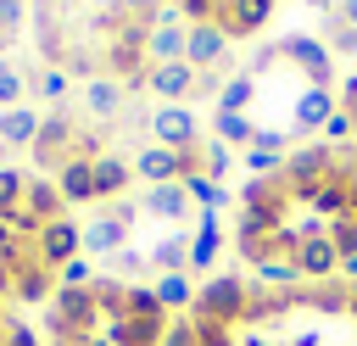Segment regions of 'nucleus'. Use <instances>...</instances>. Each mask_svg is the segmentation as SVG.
Here are the masks:
<instances>
[{
    "label": "nucleus",
    "mask_w": 357,
    "mask_h": 346,
    "mask_svg": "<svg viewBox=\"0 0 357 346\" xmlns=\"http://www.w3.org/2000/svg\"><path fill=\"white\" fill-rule=\"evenodd\" d=\"M178 184H184V195H190V201H195L201 212H218V206H229V190H223L218 179H206L201 167H190V173H184Z\"/></svg>",
    "instance_id": "nucleus-21"
},
{
    "label": "nucleus",
    "mask_w": 357,
    "mask_h": 346,
    "mask_svg": "<svg viewBox=\"0 0 357 346\" xmlns=\"http://www.w3.org/2000/svg\"><path fill=\"white\" fill-rule=\"evenodd\" d=\"M128 223H134V206H112V212H100V218L84 229V251H95V257H117V251L128 246Z\"/></svg>",
    "instance_id": "nucleus-10"
},
{
    "label": "nucleus",
    "mask_w": 357,
    "mask_h": 346,
    "mask_svg": "<svg viewBox=\"0 0 357 346\" xmlns=\"http://www.w3.org/2000/svg\"><path fill=\"white\" fill-rule=\"evenodd\" d=\"M245 307H251V285L234 279V273H218V279H206V285L195 290V313H201V318L234 324V318H245Z\"/></svg>",
    "instance_id": "nucleus-2"
},
{
    "label": "nucleus",
    "mask_w": 357,
    "mask_h": 346,
    "mask_svg": "<svg viewBox=\"0 0 357 346\" xmlns=\"http://www.w3.org/2000/svg\"><path fill=\"white\" fill-rule=\"evenodd\" d=\"M33 156H39V167H67L73 156H78V128H73V117L67 112H50L45 123H39V140H33Z\"/></svg>",
    "instance_id": "nucleus-5"
},
{
    "label": "nucleus",
    "mask_w": 357,
    "mask_h": 346,
    "mask_svg": "<svg viewBox=\"0 0 357 346\" xmlns=\"http://www.w3.org/2000/svg\"><path fill=\"white\" fill-rule=\"evenodd\" d=\"M128 179H134V162H123V156H112V151L95 156V201H100V195H123Z\"/></svg>",
    "instance_id": "nucleus-17"
},
{
    "label": "nucleus",
    "mask_w": 357,
    "mask_h": 346,
    "mask_svg": "<svg viewBox=\"0 0 357 346\" xmlns=\"http://www.w3.org/2000/svg\"><path fill=\"white\" fill-rule=\"evenodd\" d=\"M229 162H234V156H229V145H223V140H201V167H206V179H218V184H223Z\"/></svg>",
    "instance_id": "nucleus-28"
},
{
    "label": "nucleus",
    "mask_w": 357,
    "mask_h": 346,
    "mask_svg": "<svg viewBox=\"0 0 357 346\" xmlns=\"http://www.w3.org/2000/svg\"><path fill=\"white\" fill-rule=\"evenodd\" d=\"M351 123H357V117H351L346 106H335V112H329V123H324V145H340V140H351Z\"/></svg>",
    "instance_id": "nucleus-33"
},
{
    "label": "nucleus",
    "mask_w": 357,
    "mask_h": 346,
    "mask_svg": "<svg viewBox=\"0 0 357 346\" xmlns=\"http://www.w3.org/2000/svg\"><path fill=\"white\" fill-rule=\"evenodd\" d=\"M95 346H100V340H95Z\"/></svg>",
    "instance_id": "nucleus-44"
},
{
    "label": "nucleus",
    "mask_w": 357,
    "mask_h": 346,
    "mask_svg": "<svg viewBox=\"0 0 357 346\" xmlns=\"http://www.w3.org/2000/svg\"><path fill=\"white\" fill-rule=\"evenodd\" d=\"M145 89L162 100V106H184L195 89H201V73L190 61H162V67H145Z\"/></svg>",
    "instance_id": "nucleus-7"
},
{
    "label": "nucleus",
    "mask_w": 357,
    "mask_h": 346,
    "mask_svg": "<svg viewBox=\"0 0 357 346\" xmlns=\"http://www.w3.org/2000/svg\"><path fill=\"white\" fill-rule=\"evenodd\" d=\"M279 56L296 61L312 84H329V45H324V39H312V33H284V39H279Z\"/></svg>",
    "instance_id": "nucleus-12"
},
{
    "label": "nucleus",
    "mask_w": 357,
    "mask_h": 346,
    "mask_svg": "<svg viewBox=\"0 0 357 346\" xmlns=\"http://www.w3.org/2000/svg\"><path fill=\"white\" fill-rule=\"evenodd\" d=\"M106 262H112L117 273H145V268H151V257H145V251H134V246H123V251H117V257H106Z\"/></svg>",
    "instance_id": "nucleus-35"
},
{
    "label": "nucleus",
    "mask_w": 357,
    "mask_h": 346,
    "mask_svg": "<svg viewBox=\"0 0 357 346\" xmlns=\"http://www.w3.org/2000/svg\"><path fill=\"white\" fill-rule=\"evenodd\" d=\"M0 324H6V313H0Z\"/></svg>",
    "instance_id": "nucleus-43"
},
{
    "label": "nucleus",
    "mask_w": 357,
    "mask_h": 346,
    "mask_svg": "<svg viewBox=\"0 0 357 346\" xmlns=\"http://www.w3.org/2000/svg\"><path fill=\"white\" fill-rule=\"evenodd\" d=\"M11 45H17V39H6V33H0V56H6V50H11Z\"/></svg>",
    "instance_id": "nucleus-41"
},
{
    "label": "nucleus",
    "mask_w": 357,
    "mask_h": 346,
    "mask_svg": "<svg viewBox=\"0 0 357 346\" xmlns=\"http://www.w3.org/2000/svg\"><path fill=\"white\" fill-rule=\"evenodd\" d=\"M39 95H45V100H61V95H67V67H45V73H39Z\"/></svg>",
    "instance_id": "nucleus-34"
},
{
    "label": "nucleus",
    "mask_w": 357,
    "mask_h": 346,
    "mask_svg": "<svg viewBox=\"0 0 357 346\" xmlns=\"http://www.w3.org/2000/svg\"><path fill=\"white\" fill-rule=\"evenodd\" d=\"M22 28H28V0H0V33L22 39Z\"/></svg>",
    "instance_id": "nucleus-29"
},
{
    "label": "nucleus",
    "mask_w": 357,
    "mask_h": 346,
    "mask_svg": "<svg viewBox=\"0 0 357 346\" xmlns=\"http://www.w3.org/2000/svg\"><path fill=\"white\" fill-rule=\"evenodd\" d=\"M84 106H89L95 117H117V112H123V84H117L112 73L89 78V84H84Z\"/></svg>",
    "instance_id": "nucleus-19"
},
{
    "label": "nucleus",
    "mask_w": 357,
    "mask_h": 346,
    "mask_svg": "<svg viewBox=\"0 0 357 346\" xmlns=\"http://www.w3.org/2000/svg\"><path fill=\"white\" fill-rule=\"evenodd\" d=\"M329 11H335V17H340V22H351V28H357V0H335V6H329Z\"/></svg>",
    "instance_id": "nucleus-38"
},
{
    "label": "nucleus",
    "mask_w": 357,
    "mask_h": 346,
    "mask_svg": "<svg viewBox=\"0 0 357 346\" xmlns=\"http://www.w3.org/2000/svg\"><path fill=\"white\" fill-rule=\"evenodd\" d=\"M56 290H89V262H78V257L61 262L56 268Z\"/></svg>",
    "instance_id": "nucleus-32"
},
{
    "label": "nucleus",
    "mask_w": 357,
    "mask_h": 346,
    "mask_svg": "<svg viewBox=\"0 0 357 346\" xmlns=\"http://www.w3.org/2000/svg\"><path fill=\"white\" fill-rule=\"evenodd\" d=\"M223 56H229V28H223V22H195V28L184 33V61H190L195 73H212Z\"/></svg>",
    "instance_id": "nucleus-9"
},
{
    "label": "nucleus",
    "mask_w": 357,
    "mask_h": 346,
    "mask_svg": "<svg viewBox=\"0 0 357 346\" xmlns=\"http://www.w3.org/2000/svg\"><path fill=\"white\" fill-rule=\"evenodd\" d=\"M340 273H346V279L357 285V257H346V262H340Z\"/></svg>",
    "instance_id": "nucleus-39"
},
{
    "label": "nucleus",
    "mask_w": 357,
    "mask_h": 346,
    "mask_svg": "<svg viewBox=\"0 0 357 346\" xmlns=\"http://www.w3.org/2000/svg\"><path fill=\"white\" fill-rule=\"evenodd\" d=\"M123 313H128V318H139V324H167V313H162V301H156V290H128V301H123Z\"/></svg>",
    "instance_id": "nucleus-26"
},
{
    "label": "nucleus",
    "mask_w": 357,
    "mask_h": 346,
    "mask_svg": "<svg viewBox=\"0 0 357 346\" xmlns=\"http://www.w3.org/2000/svg\"><path fill=\"white\" fill-rule=\"evenodd\" d=\"M212 128H218V140H223L229 151H234V145L245 151V145H251V134H257L251 112H218V117H212Z\"/></svg>",
    "instance_id": "nucleus-23"
},
{
    "label": "nucleus",
    "mask_w": 357,
    "mask_h": 346,
    "mask_svg": "<svg viewBox=\"0 0 357 346\" xmlns=\"http://www.w3.org/2000/svg\"><path fill=\"white\" fill-rule=\"evenodd\" d=\"M145 212L162 218V223H184V212H190L184 184H151V190H145Z\"/></svg>",
    "instance_id": "nucleus-16"
},
{
    "label": "nucleus",
    "mask_w": 357,
    "mask_h": 346,
    "mask_svg": "<svg viewBox=\"0 0 357 346\" xmlns=\"http://www.w3.org/2000/svg\"><path fill=\"white\" fill-rule=\"evenodd\" d=\"M151 134H156V145H167V151H201V117L190 112V106H156L151 112Z\"/></svg>",
    "instance_id": "nucleus-3"
},
{
    "label": "nucleus",
    "mask_w": 357,
    "mask_h": 346,
    "mask_svg": "<svg viewBox=\"0 0 357 346\" xmlns=\"http://www.w3.org/2000/svg\"><path fill=\"white\" fill-rule=\"evenodd\" d=\"M151 290H156L162 313H167V307H195V285H190L184 273H162V279H156Z\"/></svg>",
    "instance_id": "nucleus-25"
},
{
    "label": "nucleus",
    "mask_w": 357,
    "mask_h": 346,
    "mask_svg": "<svg viewBox=\"0 0 357 346\" xmlns=\"http://www.w3.org/2000/svg\"><path fill=\"white\" fill-rule=\"evenodd\" d=\"M100 318H106V313H100V301H95L89 290H56V296H50V335H56L61 346H95L89 335H95Z\"/></svg>",
    "instance_id": "nucleus-1"
},
{
    "label": "nucleus",
    "mask_w": 357,
    "mask_h": 346,
    "mask_svg": "<svg viewBox=\"0 0 357 346\" xmlns=\"http://www.w3.org/2000/svg\"><path fill=\"white\" fill-rule=\"evenodd\" d=\"M123 11H134V17H145V22H151L162 6H156V0H123Z\"/></svg>",
    "instance_id": "nucleus-37"
},
{
    "label": "nucleus",
    "mask_w": 357,
    "mask_h": 346,
    "mask_svg": "<svg viewBox=\"0 0 357 346\" xmlns=\"http://www.w3.org/2000/svg\"><path fill=\"white\" fill-rule=\"evenodd\" d=\"M0 346H33V329L17 324V318H6V324H0Z\"/></svg>",
    "instance_id": "nucleus-36"
},
{
    "label": "nucleus",
    "mask_w": 357,
    "mask_h": 346,
    "mask_svg": "<svg viewBox=\"0 0 357 346\" xmlns=\"http://www.w3.org/2000/svg\"><path fill=\"white\" fill-rule=\"evenodd\" d=\"M329 112H335V89H329V84H307V89H301V100L290 106V134H307V128H318V134H324Z\"/></svg>",
    "instance_id": "nucleus-13"
},
{
    "label": "nucleus",
    "mask_w": 357,
    "mask_h": 346,
    "mask_svg": "<svg viewBox=\"0 0 357 346\" xmlns=\"http://www.w3.org/2000/svg\"><path fill=\"white\" fill-rule=\"evenodd\" d=\"M178 22H184L178 6H162V11L145 22V61H151V67L184 61V33H190V28H178Z\"/></svg>",
    "instance_id": "nucleus-4"
},
{
    "label": "nucleus",
    "mask_w": 357,
    "mask_h": 346,
    "mask_svg": "<svg viewBox=\"0 0 357 346\" xmlns=\"http://www.w3.org/2000/svg\"><path fill=\"white\" fill-rule=\"evenodd\" d=\"M39 112L33 106H11V112H0V145H11V151H22V145H33L39 140Z\"/></svg>",
    "instance_id": "nucleus-15"
},
{
    "label": "nucleus",
    "mask_w": 357,
    "mask_h": 346,
    "mask_svg": "<svg viewBox=\"0 0 357 346\" xmlns=\"http://www.w3.org/2000/svg\"><path fill=\"white\" fill-rule=\"evenodd\" d=\"M56 190H61L67 206L73 201H95V162L89 156H73L67 167H56Z\"/></svg>",
    "instance_id": "nucleus-14"
},
{
    "label": "nucleus",
    "mask_w": 357,
    "mask_h": 346,
    "mask_svg": "<svg viewBox=\"0 0 357 346\" xmlns=\"http://www.w3.org/2000/svg\"><path fill=\"white\" fill-rule=\"evenodd\" d=\"M329 179H335V145H301V151L284 156V184L290 190H307L312 195Z\"/></svg>",
    "instance_id": "nucleus-6"
},
{
    "label": "nucleus",
    "mask_w": 357,
    "mask_h": 346,
    "mask_svg": "<svg viewBox=\"0 0 357 346\" xmlns=\"http://www.w3.org/2000/svg\"><path fill=\"white\" fill-rule=\"evenodd\" d=\"M145 257H151V268H162V273H184V268H190V240H184V234H167V240H156Z\"/></svg>",
    "instance_id": "nucleus-22"
},
{
    "label": "nucleus",
    "mask_w": 357,
    "mask_h": 346,
    "mask_svg": "<svg viewBox=\"0 0 357 346\" xmlns=\"http://www.w3.org/2000/svg\"><path fill=\"white\" fill-rule=\"evenodd\" d=\"M257 100V73H234L223 89H218V112H245Z\"/></svg>",
    "instance_id": "nucleus-24"
},
{
    "label": "nucleus",
    "mask_w": 357,
    "mask_h": 346,
    "mask_svg": "<svg viewBox=\"0 0 357 346\" xmlns=\"http://www.w3.org/2000/svg\"><path fill=\"white\" fill-rule=\"evenodd\" d=\"M301 6H318V11H329V6H335V0H301Z\"/></svg>",
    "instance_id": "nucleus-40"
},
{
    "label": "nucleus",
    "mask_w": 357,
    "mask_h": 346,
    "mask_svg": "<svg viewBox=\"0 0 357 346\" xmlns=\"http://www.w3.org/2000/svg\"><path fill=\"white\" fill-rule=\"evenodd\" d=\"M324 39H329V50H335V56H351V50H357V28H351V22H340L335 11H324Z\"/></svg>",
    "instance_id": "nucleus-27"
},
{
    "label": "nucleus",
    "mask_w": 357,
    "mask_h": 346,
    "mask_svg": "<svg viewBox=\"0 0 357 346\" xmlns=\"http://www.w3.org/2000/svg\"><path fill=\"white\" fill-rule=\"evenodd\" d=\"M273 17V0H223V28L229 33H251Z\"/></svg>",
    "instance_id": "nucleus-18"
},
{
    "label": "nucleus",
    "mask_w": 357,
    "mask_h": 346,
    "mask_svg": "<svg viewBox=\"0 0 357 346\" xmlns=\"http://www.w3.org/2000/svg\"><path fill=\"white\" fill-rule=\"evenodd\" d=\"M22 206L39 218V223H50V218H61V190H56V179H28V190H22Z\"/></svg>",
    "instance_id": "nucleus-20"
},
{
    "label": "nucleus",
    "mask_w": 357,
    "mask_h": 346,
    "mask_svg": "<svg viewBox=\"0 0 357 346\" xmlns=\"http://www.w3.org/2000/svg\"><path fill=\"white\" fill-rule=\"evenodd\" d=\"M78 246H84V229H78L73 218H50V223L39 229V240H33V257L56 273L61 262H73V257H78Z\"/></svg>",
    "instance_id": "nucleus-8"
},
{
    "label": "nucleus",
    "mask_w": 357,
    "mask_h": 346,
    "mask_svg": "<svg viewBox=\"0 0 357 346\" xmlns=\"http://www.w3.org/2000/svg\"><path fill=\"white\" fill-rule=\"evenodd\" d=\"M22 89H28V78H22L17 67H6V61H0V112L22 106Z\"/></svg>",
    "instance_id": "nucleus-30"
},
{
    "label": "nucleus",
    "mask_w": 357,
    "mask_h": 346,
    "mask_svg": "<svg viewBox=\"0 0 357 346\" xmlns=\"http://www.w3.org/2000/svg\"><path fill=\"white\" fill-rule=\"evenodd\" d=\"M22 190H28V179H22L17 167H0V212L22 206Z\"/></svg>",
    "instance_id": "nucleus-31"
},
{
    "label": "nucleus",
    "mask_w": 357,
    "mask_h": 346,
    "mask_svg": "<svg viewBox=\"0 0 357 346\" xmlns=\"http://www.w3.org/2000/svg\"><path fill=\"white\" fill-rule=\"evenodd\" d=\"M296 273L307 279V285H324V279H335V268H340V251H335V240L329 234H307L301 246H296Z\"/></svg>",
    "instance_id": "nucleus-11"
},
{
    "label": "nucleus",
    "mask_w": 357,
    "mask_h": 346,
    "mask_svg": "<svg viewBox=\"0 0 357 346\" xmlns=\"http://www.w3.org/2000/svg\"><path fill=\"white\" fill-rule=\"evenodd\" d=\"M301 346H318V340H301Z\"/></svg>",
    "instance_id": "nucleus-42"
}]
</instances>
